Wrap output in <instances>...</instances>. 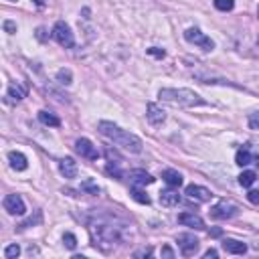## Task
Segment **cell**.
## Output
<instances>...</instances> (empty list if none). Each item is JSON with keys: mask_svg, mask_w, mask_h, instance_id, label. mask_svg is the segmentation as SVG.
<instances>
[{"mask_svg": "<svg viewBox=\"0 0 259 259\" xmlns=\"http://www.w3.org/2000/svg\"><path fill=\"white\" fill-rule=\"evenodd\" d=\"M148 255H152V249L148 247V249H142V251H136L134 253V257H148Z\"/></svg>", "mask_w": 259, "mask_h": 259, "instance_id": "836d02e7", "label": "cell"}, {"mask_svg": "<svg viewBox=\"0 0 259 259\" xmlns=\"http://www.w3.org/2000/svg\"><path fill=\"white\" fill-rule=\"evenodd\" d=\"M59 170H61V174H63L65 178H69V180L77 176V164H75L73 158H63V160H59Z\"/></svg>", "mask_w": 259, "mask_h": 259, "instance_id": "5bb4252c", "label": "cell"}, {"mask_svg": "<svg viewBox=\"0 0 259 259\" xmlns=\"http://www.w3.org/2000/svg\"><path fill=\"white\" fill-rule=\"evenodd\" d=\"M257 16H259V8H257Z\"/></svg>", "mask_w": 259, "mask_h": 259, "instance_id": "f35d334b", "label": "cell"}, {"mask_svg": "<svg viewBox=\"0 0 259 259\" xmlns=\"http://www.w3.org/2000/svg\"><path fill=\"white\" fill-rule=\"evenodd\" d=\"M247 198H249V202H253V204H259V190H249Z\"/></svg>", "mask_w": 259, "mask_h": 259, "instance_id": "f546056e", "label": "cell"}, {"mask_svg": "<svg viewBox=\"0 0 259 259\" xmlns=\"http://www.w3.org/2000/svg\"><path fill=\"white\" fill-rule=\"evenodd\" d=\"M257 45H259V36H257Z\"/></svg>", "mask_w": 259, "mask_h": 259, "instance_id": "74e56055", "label": "cell"}, {"mask_svg": "<svg viewBox=\"0 0 259 259\" xmlns=\"http://www.w3.org/2000/svg\"><path fill=\"white\" fill-rule=\"evenodd\" d=\"M81 188H83V190H89L91 194H97V192H99V186H97L95 182H91V180H85V182L81 184Z\"/></svg>", "mask_w": 259, "mask_h": 259, "instance_id": "83f0119b", "label": "cell"}, {"mask_svg": "<svg viewBox=\"0 0 259 259\" xmlns=\"http://www.w3.org/2000/svg\"><path fill=\"white\" fill-rule=\"evenodd\" d=\"M57 81H59L61 85H71L73 73H71L69 69H59V71H57Z\"/></svg>", "mask_w": 259, "mask_h": 259, "instance_id": "cb8c5ba5", "label": "cell"}, {"mask_svg": "<svg viewBox=\"0 0 259 259\" xmlns=\"http://www.w3.org/2000/svg\"><path fill=\"white\" fill-rule=\"evenodd\" d=\"M178 223L180 225H184V227H190V229H204V221L198 217V214H194V212H182V214H178Z\"/></svg>", "mask_w": 259, "mask_h": 259, "instance_id": "7c38bea8", "label": "cell"}, {"mask_svg": "<svg viewBox=\"0 0 259 259\" xmlns=\"http://www.w3.org/2000/svg\"><path fill=\"white\" fill-rule=\"evenodd\" d=\"M255 160V156L251 154V150L245 146V148H241V150H237V154H235V162L239 164V166H247V164H251Z\"/></svg>", "mask_w": 259, "mask_h": 259, "instance_id": "44dd1931", "label": "cell"}, {"mask_svg": "<svg viewBox=\"0 0 259 259\" xmlns=\"http://www.w3.org/2000/svg\"><path fill=\"white\" fill-rule=\"evenodd\" d=\"M217 255H219V253H217L214 249H208V251H204V257H206V259H208V257H217Z\"/></svg>", "mask_w": 259, "mask_h": 259, "instance_id": "e575fe53", "label": "cell"}, {"mask_svg": "<svg viewBox=\"0 0 259 259\" xmlns=\"http://www.w3.org/2000/svg\"><path fill=\"white\" fill-rule=\"evenodd\" d=\"M180 202V194L176 192V190H172V188H168V190H162L160 192V204L162 206H176Z\"/></svg>", "mask_w": 259, "mask_h": 259, "instance_id": "e0dca14e", "label": "cell"}, {"mask_svg": "<svg viewBox=\"0 0 259 259\" xmlns=\"http://www.w3.org/2000/svg\"><path fill=\"white\" fill-rule=\"evenodd\" d=\"M38 121H40V123H45V125H51V127H59V125H61V119H59L55 113L47 111V109L38 111Z\"/></svg>", "mask_w": 259, "mask_h": 259, "instance_id": "ffe728a7", "label": "cell"}, {"mask_svg": "<svg viewBox=\"0 0 259 259\" xmlns=\"http://www.w3.org/2000/svg\"><path fill=\"white\" fill-rule=\"evenodd\" d=\"M97 127H99V132H101L105 138H109L115 146H119V148L132 152V154L142 152V140H140L136 134H132V132H127V130H121L119 125H115V123H111V121H99Z\"/></svg>", "mask_w": 259, "mask_h": 259, "instance_id": "7a4b0ae2", "label": "cell"}, {"mask_svg": "<svg viewBox=\"0 0 259 259\" xmlns=\"http://www.w3.org/2000/svg\"><path fill=\"white\" fill-rule=\"evenodd\" d=\"M130 180H132V184H136V186H146V184H152V182H154V176L148 174L146 170H134V172L130 174Z\"/></svg>", "mask_w": 259, "mask_h": 259, "instance_id": "2e32d148", "label": "cell"}, {"mask_svg": "<svg viewBox=\"0 0 259 259\" xmlns=\"http://www.w3.org/2000/svg\"><path fill=\"white\" fill-rule=\"evenodd\" d=\"M4 28H6V32H10V34H12V32H16V24H14V22H10V20H6V22H4Z\"/></svg>", "mask_w": 259, "mask_h": 259, "instance_id": "d6a6232c", "label": "cell"}, {"mask_svg": "<svg viewBox=\"0 0 259 259\" xmlns=\"http://www.w3.org/2000/svg\"><path fill=\"white\" fill-rule=\"evenodd\" d=\"M184 194H186L188 198L198 200V202H208V200L212 198V192H210L208 188H204V186H198V184H188L186 190H184Z\"/></svg>", "mask_w": 259, "mask_h": 259, "instance_id": "30bf717a", "label": "cell"}, {"mask_svg": "<svg viewBox=\"0 0 259 259\" xmlns=\"http://www.w3.org/2000/svg\"><path fill=\"white\" fill-rule=\"evenodd\" d=\"M63 243H65L67 249H75V247H77V237H75L73 233H65V235H63Z\"/></svg>", "mask_w": 259, "mask_h": 259, "instance_id": "4316f807", "label": "cell"}, {"mask_svg": "<svg viewBox=\"0 0 259 259\" xmlns=\"http://www.w3.org/2000/svg\"><path fill=\"white\" fill-rule=\"evenodd\" d=\"M184 38H186L188 42H192V45L200 47L202 51H212V49H214V42H212V38H210V36H206V34H204L200 28H196V26L188 28V30L184 32Z\"/></svg>", "mask_w": 259, "mask_h": 259, "instance_id": "5b68a950", "label": "cell"}, {"mask_svg": "<svg viewBox=\"0 0 259 259\" xmlns=\"http://www.w3.org/2000/svg\"><path fill=\"white\" fill-rule=\"evenodd\" d=\"M223 249L227 253H233V255H243L247 253V245L243 241H237V239H225L223 241Z\"/></svg>", "mask_w": 259, "mask_h": 259, "instance_id": "9a60e30c", "label": "cell"}, {"mask_svg": "<svg viewBox=\"0 0 259 259\" xmlns=\"http://www.w3.org/2000/svg\"><path fill=\"white\" fill-rule=\"evenodd\" d=\"M148 53H150V55H154V57H164V55H166V53H164L162 49H158V47H152V49H148Z\"/></svg>", "mask_w": 259, "mask_h": 259, "instance_id": "1f68e13d", "label": "cell"}, {"mask_svg": "<svg viewBox=\"0 0 259 259\" xmlns=\"http://www.w3.org/2000/svg\"><path fill=\"white\" fill-rule=\"evenodd\" d=\"M162 180H164L168 186H180V184H182V174H180L178 170L168 168V170L162 172Z\"/></svg>", "mask_w": 259, "mask_h": 259, "instance_id": "d6986e66", "label": "cell"}, {"mask_svg": "<svg viewBox=\"0 0 259 259\" xmlns=\"http://www.w3.org/2000/svg\"><path fill=\"white\" fill-rule=\"evenodd\" d=\"M10 2H14V0H10Z\"/></svg>", "mask_w": 259, "mask_h": 259, "instance_id": "60d3db41", "label": "cell"}, {"mask_svg": "<svg viewBox=\"0 0 259 259\" xmlns=\"http://www.w3.org/2000/svg\"><path fill=\"white\" fill-rule=\"evenodd\" d=\"M158 97L170 105H178V107H196V105H204L206 101L192 89H172V87H166V89H160Z\"/></svg>", "mask_w": 259, "mask_h": 259, "instance_id": "3957f363", "label": "cell"}, {"mask_svg": "<svg viewBox=\"0 0 259 259\" xmlns=\"http://www.w3.org/2000/svg\"><path fill=\"white\" fill-rule=\"evenodd\" d=\"M239 212V206L237 204H233V202H227V200H221L219 204H214L212 208H210V214H212V219H231V217H235Z\"/></svg>", "mask_w": 259, "mask_h": 259, "instance_id": "9c48e42d", "label": "cell"}, {"mask_svg": "<svg viewBox=\"0 0 259 259\" xmlns=\"http://www.w3.org/2000/svg\"><path fill=\"white\" fill-rule=\"evenodd\" d=\"M257 251H259V243H257Z\"/></svg>", "mask_w": 259, "mask_h": 259, "instance_id": "ab89813d", "label": "cell"}, {"mask_svg": "<svg viewBox=\"0 0 259 259\" xmlns=\"http://www.w3.org/2000/svg\"><path fill=\"white\" fill-rule=\"evenodd\" d=\"M8 162H10V166H12L14 170H18V172L26 170V166H28L26 156L20 154V152H10V154H8Z\"/></svg>", "mask_w": 259, "mask_h": 259, "instance_id": "ac0fdd59", "label": "cell"}, {"mask_svg": "<svg viewBox=\"0 0 259 259\" xmlns=\"http://www.w3.org/2000/svg\"><path fill=\"white\" fill-rule=\"evenodd\" d=\"M249 127L251 130H259V111H255V113L249 115Z\"/></svg>", "mask_w": 259, "mask_h": 259, "instance_id": "f1b7e54d", "label": "cell"}, {"mask_svg": "<svg viewBox=\"0 0 259 259\" xmlns=\"http://www.w3.org/2000/svg\"><path fill=\"white\" fill-rule=\"evenodd\" d=\"M130 194H132V198H134L136 202H140V204H150V196H148L140 186L134 184V186L130 188Z\"/></svg>", "mask_w": 259, "mask_h": 259, "instance_id": "7402d4cb", "label": "cell"}, {"mask_svg": "<svg viewBox=\"0 0 259 259\" xmlns=\"http://www.w3.org/2000/svg\"><path fill=\"white\" fill-rule=\"evenodd\" d=\"M210 235H212V237H219V235H221V229H212Z\"/></svg>", "mask_w": 259, "mask_h": 259, "instance_id": "8d00e7d4", "label": "cell"}, {"mask_svg": "<svg viewBox=\"0 0 259 259\" xmlns=\"http://www.w3.org/2000/svg\"><path fill=\"white\" fill-rule=\"evenodd\" d=\"M53 36H55V40H57L61 47H65V49H71V47L75 45V36H73V32H71V26H69L65 20H57V22H55V26H53Z\"/></svg>", "mask_w": 259, "mask_h": 259, "instance_id": "277c9868", "label": "cell"}, {"mask_svg": "<svg viewBox=\"0 0 259 259\" xmlns=\"http://www.w3.org/2000/svg\"><path fill=\"white\" fill-rule=\"evenodd\" d=\"M75 152H77L81 158H87V160H97V158H99L97 148H95L93 142L87 140V138H79V140L75 142Z\"/></svg>", "mask_w": 259, "mask_h": 259, "instance_id": "ba28073f", "label": "cell"}, {"mask_svg": "<svg viewBox=\"0 0 259 259\" xmlns=\"http://www.w3.org/2000/svg\"><path fill=\"white\" fill-rule=\"evenodd\" d=\"M18 255H20V247H18L16 243H14V245H8V247L4 249V257H6V259H16Z\"/></svg>", "mask_w": 259, "mask_h": 259, "instance_id": "484cf974", "label": "cell"}, {"mask_svg": "<svg viewBox=\"0 0 259 259\" xmlns=\"http://www.w3.org/2000/svg\"><path fill=\"white\" fill-rule=\"evenodd\" d=\"M89 235H91V243L93 247H97L103 253L113 251L121 241H123V233L121 227H115L111 223L105 221H95L89 225Z\"/></svg>", "mask_w": 259, "mask_h": 259, "instance_id": "6da1fadb", "label": "cell"}, {"mask_svg": "<svg viewBox=\"0 0 259 259\" xmlns=\"http://www.w3.org/2000/svg\"><path fill=\"white\" fill-rule=\"evenodd\" d=\"M107 172H109V174H115V178H121V172H119V168H117L115 164H111V162L107 164Z\"/></svg>", "mask_w": 259, "mask_h": 259, "instance_id": "4dcf8cb0", "label": "cell"}, {"mask_svg": "<svg viewBox=\"0 0 259 259\" xmlns=\"http://www.w3.org/2000/svg\"><path fill=\"white\" fill-rule=\"evenodd\" d=\"M162 255H166V257H174L172 249H168V247H164V249H162Z\"/></svg>", "mask_w": 259, "mask_h": 259, "instance_id": "d590c367", "label": "cell"}, {"mask_svg": "<svg viewBox=\"0 0 259 259\" xmlns=\"http://www.w3.org/2000/svg\"><path fill=\"white\" fill-rule=\"evenodd\" d=\"M233 6H235L233 0H214V8L221 10V12H229V10H233Z\"/></svg>", "mask_w": 259, "mask_h": 259, "instance_id": "d4e9b609", "label": "cell"}, {"mask_svg": "<svg viewBox=\"0 0 259 259\" xmlns=\"http://www.w3.org/2000/svg\"><path fill=\"white\" fill-rule=\"evenodd\" d=\"M176 243H178L180 253H182L184 257H190V255H194V253L198 251V239H196L194 235H190V233H182V235H178Z\"/></svg>", "mask_w": 259, "mask_h": 259, "instance_id": "8992f818", "label": "cell"}, {"mask_svg": "<svg viewBox=\"0 0 259 259\" xmlns=\"http://www.w3.org/2000/svg\"><path fill=\"white\" fill-rule=\"evenodd\" d=\"M146 117H148V121H150L152 125H160V123H164L166 113H164V109L158 107L156 103H148V107H146Z\"/></svg>", "mask_w": 259, "mask_h": 259, "instance_id": "8fae6325", "label": "cell"}, {"mask_svg": "<svg viewBox=\"0 0 259 259\" xmlns=\"http://www.w3.org/2000/svg\"><path fill=\"white\" fill-rule=\"evenodd\" d=\"M24 97H26V91H24V87L18 85V83H12V85L8 87V91H6V101H8V103H18V101H22Z\"/></svg>", "mask_w": 259, "mask_h": 259, "instance_id": "4fadbf2b", "label": "cell"}, {"mask_svg": "<svg viewBox=\"0 0 259 259\" xmlns=\"http://www.w3.org/2000/svg\"><path fill=\"white\" fill-rule=\"evenodd\" d=\"M2 204H4V210L8 214H24L26 212V204H24L20 194H6Z\"/></svg>", "mask_w": 259, "mask_h": 259, "instance_id": "52a82bcc", "label": "cell"}, {"mask_svg": "<svg viewBox=\"0 0 259 259\" xmlns=\"http://www.w3.org/2000/svg\"><path fill=\"white\" fill-rule=\"evenodd\" d=\"M255 180H257V174H255L253 170H245V172H241V174H239V184H241V186H245V188H249Z\"/></svg>", "mask_w": 259, "mask_h": 259, "instance_id": "603a6c76", "label": "cell"}]
</instances>
